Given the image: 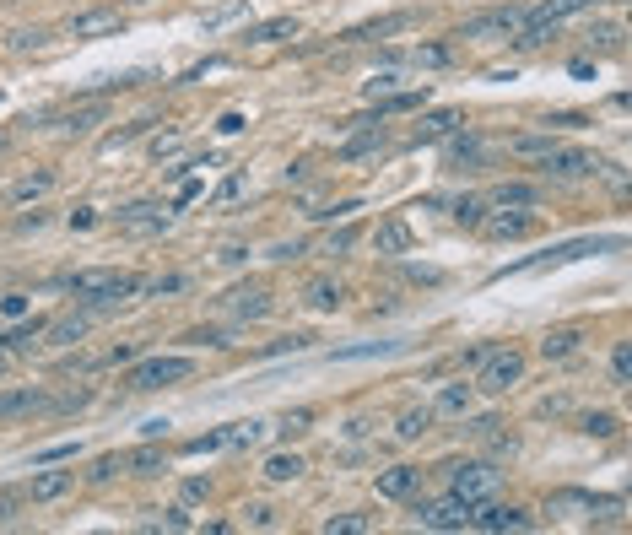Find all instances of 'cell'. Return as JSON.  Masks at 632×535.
Returning <instances> with one entry per match:
<instances>
[{
    "label": "cell",
    "instance_id": "38",
    "mask_svg": "<svg viewBox=\"0 0 632 535\" xmlns=\"http://www.w3.org/2000/svg\"><path fill=\"white\" fill-rule=\"evenodd\" d=\"M33 336H44V325H38V319H33L28 330H11V336H6V346H11V352H22V346H33Z\"/></svg>",
    "mask_w": 632,
    "mask_h": 535
},
{
    "label": "cell",
    "instance_id": "21",
    "mask_svg": "<svg viewBox=\"0 0 632 535\" xmlns=\"http://www.w3.org/2000/svg\"><path fill=\"white\" fill-rule=\"evenodd\" d=\"M487 206H514V211H524V206H535V190H530V184H497V190L487 195Z\"/></svg>",
    "mask_w": 632,
    "mask_h": 535
},
{
    "label": "cell",
    "instance_id": "39",
    "mask_svg": "<svg viewBox=\"0 0 632 535\" xmlns=\"http://www.w3.org/2000/svg\"><path fill=\"white\" fill-rule=\"evenodd\" d=\"M238 11H244V0H233V6H222V11H211V17H200L206 28H222V22H233Z\"/></svg>",
    "mask_w": 632,
    "mask_h": 535
},
{
    "label": "cell",
    "instance_id": "23",
    "mask_svg": "<svg viewBox=\"0 0 632 535\" xmlns=\"http://www.w3.org/2000/svg\"><path fill=\"white\" fill-rule=\"evenodd\" d=\"M303 303H308V309H341V287H335V282H308Z\"/></svg>",
    "mask_w": 632,
    "mask_h": 535
},
{
    "label": "cell",
    "instance_id": "40",
    "mask_svg": "<svg viewBox=\"0 0 632 535\" xmlns=\"http://www.w3.org/2000/svg\"><path fill=\"white\" fill-rule=\"evenodd\" d=\"M98 114H103V109H82V114H71V119H65V130H76V136H82V130H87Z\"/></svg>",
    "mask_w": 632,
    "mask_h": 535
},
{
    "label": "cell",
    "instance_id": "10",
    "mask_svg": "<svg viewBox=\"0 0 632 535\" xmlns=\"http://www.w3.org/2000/svg\"><path fill=\"white\" fill-rule=\"evenodd\" d=\"M222 309L238 314V319H265V314H271V292H265V287H233L222 298Z\"/></svg>",
    "mask_w": 632,
    "mask_h": 535
},
{
    "label": "cell",
    "instance_id": "24",
    "mask_svg": "<svg viewBox=\"0 0 632 535\" xmlns=\"http://www.w3.org/2000/svg\"><path fill=\"white\" fill-rule=\"evenodd\" d=\"M379 146H384V130H379V125H373V130H368V136L346 141V146H341V157H346V163H357V157H373V152H379Z\"/></svg>",
    "mask_w": 632,
    "mask_h": 535
},
{
    "label": "cell",
    "instance_id": "29",
    "mask_svg": "<svg viewBox=\"0 0 632 535\" xmlns=\"http://www.w3.org/2000/svg\"><path fill=\"white\" fill-rule=\"evenodd\" d=\"M265 433H271V427H265V422H233V427H227V444H260V438Z\"/></svg>",
    "mask_w": 632,
    "mask_h": 535
},
{
    "label": "cell",
    "instance_id": "20",
    "mask_svg": "<svg viewBox=\"0 0 632 535\" xmlns=\"http://www.w3.org/2000/svg\"><path fill=\"white\" fill-rule=\"evenodd\" d=\"M281 38H298V17H276V22H260L249 33V44H281Z\"/></svg>",
    "mask_w": 632,
    "mask_h": 535
},
{
    "label": "cell",
    "instance_id": "8",
    "mask_svg": "<svg viewBox=\"0 0 632 535\" xmlns=\"http://www.w3.org/2000/svg\"><path fill=\"white\" fill-rule=\"evenodd\" d=\"M416 525H422V530H465L470 525V503L465 498L422 503V508H416Z\"/></svg>",
    "mask_w": 632,
    "mask_h": 535
},
{
    "label": "cell",
    "instance_id": "2",
    "mask_svg": "<svg viewBox=\"0 0 632 535\" xmlns=\"http://www.w3.org/2000/svg\"><path fill=\"white\" fill-rule=\"evenodd\" d=\"M519 379H524V352H514V346H503V352H487V357H481L476 390H487V395H508Z\"/></svg>",
    "mask_w": 632,
    "mask_h": 535
},
{
    "label": "cell",
    "instance_id": "22",
    "mask_svg": "<svg viewBox=\"0 0 632 535\" xmlns=\"http://www.w3.org/2000/svg\"><path fill=\"white\" fill-rule=\"evenodd\" d=\"M298 476H303L298 454H271V460H265V481H298Z\"/></svg>",
    "mask_w": 632,
    "mask_h": 535
},
{
    "label": "cell",
    "instance_id": "31",
    "mask_svg": "<svg viewBox=\"0 0 632 535\" xmlns=\"http://www.w3.org/2000/svg\"><path fill=\"white\" fill-rule=\"evenodd\" d=\"M49 341H82L87 336V319H60V325H44Z\"/></svg>",
    "mask_w": 632,
    "mask_h": 535
},
{
    "label": "cell",
    "instance_id": "45",
    "mask_svg": "<svg viewBox=\"0 0 632 535\" xmlns=\"http://www.w3.org/2000/svg\"><path fill=\"white\" fill-rule=\"evenodd\" d=\"M11 508H17V492H0V519H11Z\"/></svg>",
    "mask_w": 632,
    "mask_h": 535
},
{
    "label": "cell",
    "instance_id": "42",
    "mask_svg": "<svg viewBox=\"0 0 632 535\" xmlns=\"http://www.w3.org/2000/svg\"><path fill=\"white\" fill-rule=\"evenodd\" d=\"M217 130H222V136H238V130H244V114H222Z\"/></svg>",
    "mask_w": 632,
    "mask_h": 535
},
{
    "label": "cell",
    "instance_id": "28",
    "mask_svg": "<svg viewBox=\"0 0 632 535\" xmlns=\"http://www.w3.org/2000/svg\"><path fill=\"white\" fill-rule=\"evenodd\" d=\"M481 217H487V200H481V195H460V200H454V222L476 227Z\"/></svg>",
    "mask_w": 632,
    "mask_h": 535
},
{
    "label": "cell",
    "instance_id": "15",
    "mask_svg": "<svg viewBox=\"0 0 632 535\" xmlns=\"http://www.w3.org/2000/svg\"><path fill=\"white\" fill-rule=\"evenodd\" d=\"M373 249H379V254H406V249H411V227L400 222V217L379 222V233H373Z\"/></svg>",
    "mask_w": 632,
    "mask_h": 535
},
{
    "label": "cell",
    "instance_id": "6",
    "mask_svg": "<svg viewBox=\"0 0 632 535\" xmlns=\"http://www.w3.org/2000/svg\"><path fill=\"white\" fill-rule=\"evenodd\" d=\"M470 525L503 535V530H530V514H524V508H503V503L481 498V503H470Z\"/></svg>",
    "mask_w": 632,
    "mask_h": 535
},
{
    "label": "cell",
    "instance_id": "43",
    "mask_svg": "<svg viewBox=\"0 0 632 535\" xmlns=\"http://www.w3.org/2000/svg\"><path fill=\"white\" fill-rule=\"evenodd\" d=\"M238 195H244V179H227L222 190H217V200H238Z\"/></svg>",
    "mask_w": 632,
    "mask_h": 535
},
{
    "label": "cell",
    "instance_id": "32",
    "mask_svg": "<svg viewBox=\"0 0 632 535\" xmlns=\"http://www.w3.org/2000/svg\"><path fill=\"white\" fill-rule=\"evenodd\" d=\"M357 530H368V514H335V519H325V535H357Z\"/></svg>",
    "mask_w": 632,
    "mask_h": 535
},
{
    "label": "cell",
    "instance_id": "46",
    "mask_svg": "<svg viewBox=\"0 0 632 535\" xmlns=\"http://www.w3.org/2000/svg\"><path fill=\"white\" fill-rule=\"evenodd\" d=\"M11 357H17V352H11V346H0V373L11 368Z\"/></svg>",
    "mask_w": 632,
    "mask_h": 535
},
{
    "label": "cell",
    "instance_id": "33",
    "mask_svg": "<svg viewBox=\"0 0 632 535\" xmlns=\"http://www.w3.org/2000/svg\"><path fill=\"white\" fill-rule=\"evenodd\" d=\"M573 346H578V330H557V336L541 341V352H546V357H568Z\"/></svg>",
    "mask_w": 632,
    "mask_h": 535
},
{
    "label": "cell",
    "instance_id": "35",
    "mask_svg": "<svg viewBox=\"0 0 632 535\" xmlns=\"http://www.w3.org/2000/svg\"><path fill=\"white\" fill-rule=\"evenodd\" d=\"M422 98H427V92H395V98H384V109H379V114H406V109H422Z\"/></svg>",
    "mask_w": 632,
    "mask_h": 535
},
{
    "label": "cell",
    "instance_id": "30",
    "mask_svg": "<svg viewBox=\"0 0 632 535\" xmlns=\"http://www.w3.org/2000/svg\"><path fill=\"white\" fill-rule=\"evenodd\" d=\"M49 184H55V173H28V179H17V190H11V195H17V200H33V195H44L49 190Z\"/></svg>",
    "mask_w": 632,
    "mask_h": 535
},
{
    "label": "cell",
    "instance_id": "5",
    "mask_svg": "<svg viewBox=\"0 0 632 535\" xmlns=\"http://www.w3.org/2000/svg\"><path fill=\"white\" fill-rule=\"evenodd\" d=\"M541 168L551 173V179H589V173H600V157L595 152H578V146H551V152L541 157Z\"/></svg>",
    "mask_w": 632,
    "mask_h": 535
},
{
    "label": "cell",
    "instance_id": "11",
    "mask_svg": "<svg viewBox=\"0 0 632 535\" xmlns=\"http://www.w3.org/2000/svg\"><path fill=\"white\" fill-rule=\"evenodd\" d=\"M595 0H541L535 11H524V28H557L562 17H578V11H589Z\"/></svg>",
    "mask_w": 632,
    "mask_h": 535
},
{
    "label": "cell",
    "instance_id": "7",
    "mask_svg": "<svg viewBox=\"0 0 632 535\" xmlns=\"http://www.w3.org/2000/svg\"><path fill=\"white\" fill-rule=\"evenodd\" d=\"M449 487H454V498L481 503V498H492V492H497V471H492V465H454Z\"/></svg>",
    "mask_w": 632,
    "mask_h": 535
},
{
    "label": "cell",
    "instance_id": "37",
    "mask_svg": "<svg viewBox=\"0 0 632 535\" xmlns=\"http://www.w3.org/2000/svg\"><path fill=\"white\" fill-rule=\"evenodd\" d=\"M352 244H357V233H352V227H341V233H330L325 244H319V254H341V249H352Z\"/></svg>",
    "mask_w": 632,
    "mask_h": 535
},
{
    "label": "cell",
    "instance_id": "16",
    "mask_svg": "<svg viewBox=\"0 0 632 535\" xmlns=\"http://www.w3.org/2000/svg\"><path fill=\"white\" fill-rule=\"evenodd\" d=\"M119 11H87V17L71 22V38H98V33H119Z\"/></svg>",
    "mask_w": 632,
    "mask_h": 535
},
{
    "label": "cell",
    "instance_id": "41",
    "mask_svg": "<svg viewBox=\"0 0 632 535\" xmlns=\"http://www.w3.org/2000/svg\"><path fill=\"white\" fill-rule=\"evenodd\" d=\"M71 454H76V444H60V449H44V454H38V465H55V460H71Z\"/></svg>",
    "mask_w": 632,
    "mask_h": 535
},
{
    "label": "cell",
    "instance_id": "44",
    "mask_svg": "<svg viewBox=\"0 0 632 535\" xmlns=\"http://www.w3.org/2000/svg\"><path fill=\"white\" fill-rule=\"evenodd\" d=\"M0 309H6V314H11V319H17V314H22V309H28V298H22V292H11V298H6V303H0Z\"/></svg>",
    "mask_w": 632,
    "mask_h": 535
},
{
    "label": "cell",
    "instance_id": "25",
    "mask_svg": "<svg viewBox=\"0 0 632 535\" xmlns=\"http://www.w3.org/2000/svg\"><path fill=\"white\" fill-rule=\"evenodd\" d=\"M551 146H557V136H519L514 141V157H524V163H541Z\"/></svg>",
    "mask_w": 632,
    "mask_h": 535
},
{
    "label": "cell",
    "instance_id": "19",
    "mask_svg": "<svg viewBox=\"0 0 632 535\" xmlns=\"http://www.w3.org/2000/svg\"><path fill=\"white\" fill-rule=\"evenodd\" d=\"M481 227H487V238H519L524 227H530V217H524V211H514V217L497 211V217H481Z\"/></svg>",
    "mask_w": 632,
    "mask_h": 535
},
{
    "label": "cell",
    "instance_id": "1",
    "mask_svg": "<svg viewBox=\"0 0 632 535\" xmlns=\"http://www.w3.org/2000/svg\"><path fill=\"white\" fill-rule=\"evenodd\" d=\"M65 287H71V298H82V303H125L130 292H141V276H130V271H76V276H65Z\"/></svg>",
    "mask_w": 632,
    "mask_h": 535
},
{
    "label": "cell",
    "instance_id": "27",
    "mask_svg": "<svg viewBox=\"0 0 632 535\" xmlns=\"http://www.w3.org/2000/svg\"><path fill=\"white\" fill-rule=\"evenodd\" d=\"M427 427H433V406H416V411H406V417H400L395 433H400V438H422Z\"/></svg>",
    "mask_w": 632,
    "mask_h": 535
},
{
    "label": "cell",
    "instance_id": "47",
    "mask_svg": "<svg viewBox=\"0 0 632 535\" xmlns=\"http://www.w3.org/2000/svg\"><path fill=\"white\" fill-rule=\"evenodd\" d=\"M141 6H146V0H141Z\"/></svg>",
    "mask_w": 632,
    "mask_h": 535
},
{
    "label": "cell",
    "instance_id": "13",
    "mask_svg": "<svg viewBox=\"0 0 632 535\" xmlns=\"http://www.w3.org/2000/svg\"><path fill=\"white\" fill-rule=\"evenodd\" d=\"M44 406H49L44 390H6V395H0V422L33 417V411H44Z\"/></svg>",
    "mask_w": 632,
    "mask_h": 535
},
{
    "label": "cell",
    "instance_id": "12",
    "mask_svg": "<svg viewBox=\"0 0 632 535\" xmlns=\"http://www.w3.org/2000/svg\"><path fill=\"white\" fill-rule=\"evenodd\" d=\"M71 487H76V471H38V476L28 481V498H33V503H55V498H65Z\"/></svg>",
    "mask_w": 632,
    "mask_h": 535
},
{
    "label": "cell",
    "instance_id": "3",
    "mask_svg": "<svg viewBox=\"0 0 632 535\" xmlns=\"http://www.w3.org/2000/svg\"><path fill=\"white\" fill-rule=\"evenodd\" d=\"M195 373V363L190 357H152V363H141L136 373H130V390L136 395H146V390H163V384H179V379H190Z\"/></svg>",
    "mask_w": 632,
    "mask_h": 535
},
{
    "label": "cell",
    "instance_id": "4",
    "mask_svg": "<svg viewBox=\"0 0 632 535\" xmlns=\"http://www.w3.org/2000/svg\"><path fill=\"white\" fill-rule=\"evenodd\" d=\"M524 28V11L519 6H492V11H481V17H465V28L460 38H514Z\"/></svg>",
    "mask_w": 632,
    "mask_h": 535
},
{
    "label": "cell",
    "instance_id": "26",
    "mask_svg": "<svg viewBox=\"0 0 632 535\" xmlns=\"http://www.w3.org/2000/svg\"><path fill=\"white\" fill-rule=\"evenodd\" d=\"M400 28H411V17H406V11H395V17H379V22H368V28H357L352 38H389V33H400Z\"/></svg>",
    "mask_w": 632,
    "mask_h": 535
},
{
    "label": "cell",
    "instance_id": "34",
    "mask_svg": "<svg viewBox=\"0 0 632 535\" xmlns=\"http://www.w3.org/2000/svg\"><path fill=\"white\" fill-rule=\"evenodd\" d=\"M611 379H616V384H632V346H627V341L611 352Z\"/></svg>",
    "mask_w": 632,
    "mask_h": 535
},
{
    "label": "cell",
    "instance_id": "36",
    "mask_svg": "<svg viewBox=\"0 0 632 535\" xmlns=\"http://www.w3.org/2000/svg\"><path fill=\"white\" fill-rule=\"evenodd\" d=\"M584 433L589 438H611L616 433V417H611V411H595V417H584Z\"/></svg>",
    "mask_w": 632,
    "mask_h": 535
},
{
    "label": "cell",
    "instance_id": "14",
    "mask_svg": "<svg viewBox=\"0 0 632 535\" xmlns=\"http://www.w3.org/2000/svg\"><path fill=\"white\" fill-rule=\"evenodd\" d=\"M416 487H422L416 465H395V471L379 476V498H416Z\"/></svg>",
    "mask_w": 632,
    "mask_h": 535
},
{
    "label": "cell",
    "instance_id": "17",
    "mask_svg": "<svg viewBox=\"0 0 632 535\" xmlns=\"http://www.w3.org/2000/svg\"><path fill=\"white\" fill-rule=\"evenodd\" d=\"M470 411V384H443L433 400V417H465Z\"/></svg>",
    "mask_w": 632,
    "mask_h": 535
},
{
    "label": "cell",
    "instance_id": "9",
    "mask_svg": "<svg viewBox=\"0 0 632 535\" xmlns=\"http://www.w3.org/2000/svg\"><path fill=\"white\" fill-rule=\"evenodd\" d=\"M119 227H125V233H136V238H152V233H163V227H168V211L152 206V200H141V206L119 211Z\"/></svg>",
    "mask_w": 632,
    "mask_h": 535
},
{
    "label": "cell",
    "instance_id": "18",
    "mask_svg": "<svg viewBox=\"0 0 632 535\" xmlns=\"http://www.w3.org/2000/svg\"><path fill=\"white\" fill-rule=\"evenodd\" d=\"M454 125H460V114L438 109V114H427L422 125H416V141H443V136H454Z\"/></svg>",
    "mask_w": 632,
    "mask_h": 535
}]
</instances>
